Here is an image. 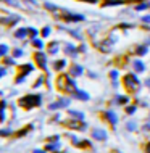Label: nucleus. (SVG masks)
I'll use <instances>...</instances> for the list:
<instances>
[{"mask_svg":"<svg viewBox=\"0 0 150 153\" xmlns=\"http://www.w3.org/2000/svg\"><path fill=\"white\" fill-rule=\"evenodd\" d=\"M132 65H134V68H136V71H137V73H142L144 69H145V66H144V63H142L140 60H136Z\"/></svg>","mask_w":150,"mask_h":153,"instance_id":"5","label":"nucleus"},{"mask_svg":"<svg viewBox=\"0 0 150 153\" xmlns=\"http://www.w3.org/2000/svg\"><path fill=\"white\" fill-rule=\"evenodd\" d=\"M110 76H111V79H116V76H118V73H116V71H111V74H110Z\"/></svg>","mask_w":150,"mask_h":153,"instance_id":"22","label":"nucleus"},{"mask_svg":"<svg viewBox=\"0 0 150 153\" xmlns=\"http://www.w3.org/2000/svg\"><path fill=\"white\" fill-rule=\"evenodd\" d=\"M124 85L128 87V90L136 92V90L139 89V81H137V77L134 74H126V76H124Z\"/></svg>","mask_w":150,"mask_h":153,"instance_id":"2","label":"nucleus"},{"mask_svg":"<svg viewBox=\"0 0 150 153\" xmlns=\"http://www.w3.org/2000/svg\"><path fill=\"white\" fill-rule=\"evenodd\" d=\"M81 74H82V68L78 65H74L71 68V76H81Z\"/></svg>","mask_w":150,"mask_h":153,"instance_id":"7","label":"nucleus"},{"mask_svg":"<svg viewBox=\"0 0 150 153\" xmlns=\"http://www.w3.org/2000/svg\"><path fill=\"white\" fill-rule=\"evenodd\" d=\"M68 126L73 127V129H86V124L81 123V121H69Z\"/></svg>","mask_w":150,"mask_h":153,"instance_id":"4","label":"nucleus"},{"mask_svg":"<svg viewBox=\"0 0 150 153\" xmlns=\"http://www.w3.org/2000/svg\"><path fill=\"white\" fill-rule=\"evenodd\" d=\"M147 85H149V87H150V79H149V81H147Z\"/></svg>","mask_w":150,"mask_h":153,"instance_id":"26","label":"nucleus"},{"mask_svg":"<svg viewBox=\"0 0 150 153\" xmlns=\"http://www.w3.org/2000/svg\"><path fill=\"white\" fill-rule=\"evenodd\" d=\"M63 66H65V61H63V60H61V61H57V63H55V69H61Z\"/></svg>","mask_w":150,"mask_h":153,"instance_id":"13","label":"nucleus"},{"mask_svg":"<svg viewBox=\"0 0 150 153\" xmlns=\"http://www.w3.org/2000/svg\"><path fill=\"white\" fill-rule=\"evenodd\" d=\"M92 137L95 140H105L107 139V132L103 129H94L92 131Z\"/></svg>","mask_w":150,"mask_h":153,"instance_id":"3","label":"nucleus"},{"mask_svg":"<svg viewBox=\"0 0 150 153\" xmlns=\"http://www.w3.org/2000/svg\"><path fill=\"white\" fill-rule=\"evenodd\" d=\"M145 150H147V153H150V143H147V147H145Z\"/></svg>","mask_w":150,"mask_h":153,"instance_id":"24","label":"nucleus"},{"mask_svg":"<svg viewBox=\"0 0 150 153\" xmlns=\"http://www.w3.org/2000/svg\"><path fill=\"white\" fill-rule=\"evenodd\" d=\"M49 34H50V29H49V27H45L44 32H42V36H49Z\"/></svg>","mask_w":150,"mask_h":153,"instance_id":"21","label":"nucleus"},{"mask_svg":"<svg viewBox=\"0 0 150 153\" xmlns=\"http://www.w3.org/2000/svg\"><path fill=\"white\" fill-rule=\"evenodd\" d=\"M149 7H150V5H147V3H140V5L136 7V10H137V11H142V10H147Z\"/></svg>","mask_w":150,"mask_h":153,"instance_id":"11","label":"nucleus"},{"mask_svg":"<svg viewBox=\"0 0 150 153\" xmlns=\"http://www.w3.org/2000/svg\"><path fill=\"white\" fill-rule=\"evenodd\" d=\"M126 111H128L129 114H131V113H134V111H136V106H128V110H126Z\"/></svg>","mask_w":150,"mask_h":153,"instance_id":"17","label":"nucleus"},{"mask_svg":"<svg viewBox=\"0 0 150 153\" xmlns=\"http://www.w3.org/2000/svg\"><path fill=\"white\" fill-rule=\"evenodd\" d=\"M34 153H45V152H42V150H36Z\"/></svg>","mask_w":150,"mask_h":153,"instance_id":"25","label":"nucleus"},{"mask_svg":"<svg viewBox=\"0 0 150 153\" xmlns=\"http://www.w3.org/2000/svg\"><path fill=\"white\" fill-rule=\"evenodd\" d=\"M16 36H18V37H24V36H26V29H19V32H16Z\"/></svg>","mask_w":150,"mask_h":153,"instance_id":"15","label":"nucleus"},{"mask_svg":"<svg viewBox=\"0 0 150 153\" xmlns=\"http://www.w3.org/2000/svg\"><path fill=\"white\" fill-rule=\"evenodd\" d=\"M69 114H71V116H74V118L78 119V121H81V119L84 118V114H82V113H79V111H69Z\"/></svg>","mask_w":150,"mask_h":153,"instance_id":"10","label":"nucleus"},{"mask_svg":"<svg viewBox=\"0 0 150 153\" xmlns=\"http://www.w3.org/2000/svg\"><path fill=\"white\" fill-rule=\"evenodd\" d=\"M36 60H37V63H39L40 68H45V56L42 55V53H37V55H36Z\"/></svg>","mask_w":150,"mask_h":153,"instance_id":"6","label":"nucleus"},{"mask_svg":"<svg viewBox=\"0 0 150 153\" xmlns=\"http://www.w3.org/2000/svg\"><path fill=\"white\" fill-rule=\"evenodd\" d=\"M144 53H147V47H139L137 48V55H144Z\"/></svg>","mask_w":150,"mask_h":153,"instance_id":"12","label":"nucleus"},{"mask_svg":"<svg viewBox=\"0 0 150 153\" xmlns=\"http://www.w3.org/2000/svg\"><path fill=\"white\" fill-rule=\"evenodd\" d=\"M142 21H144V23H150V15L144 16V18H142Z\"/></svg>","mask_w":150,"mask_h":153,"instance_id":"19","label":"nucleus"},{"mask_svg":"<svg viewBox=\"0 0 150 153\" xmlns=\"http://www.w3.org/2000/svg\"><path fill=\"white\" fill-rule=\"evenodd\" d=\"M128 129L129 131H136V123H128Z\"/></svg>","mask_w":150,"mask_h":153,"instance_id":"14","label":"nucleus"},{"mask_svg":"<svg viewBox=\"0 0 150 153\" xmlns=\"http://www.w3.org/2000/svg\"><path fill=\"white\" fill-rule=\"evenodd\" d=\"M34 45H36V47H42V42H40V40H34Z\"/></svg>","mask_w":150,"mask_h":153,"instance_id":"20","label":"nucleus"},{"mask_svg":"<svg viewBox=\"0 0 150 153\" xmlns=\"http://www.w3.org/2000/svg\"><path fill=\"white\" fill-rule=\"evenodd\" d=\"M5 2H8V3H13V5L16 7V5H18V2H16V0H5Z\"/></svg>","mask_w":150,"mask_h":153,"instance_id":"23","label":"nucleus"},{"mask_svg":"<svg viewBox=\"0 0 150 153\" xmlns=\"http://www.w3.org/2000/svg\"><path fill=\"white\" fill-rule=\"evenodd\" d=\"M3 53H7V47H5V45L0 47V55H3Z\"/></svg>","mask_w":150,"mask_h":153,"instance_id":"18","label":"nucleus"},{"mask_svg":"<svg viewBox=\"0 0 150 153\" xmlns=\"http://www.w3.org/2000/svg\"><path fill=\"white\" fill-rule=\"evenodd\" d=\"M87 2H95V0H87Z\"/></svg>","mask_w":150,"mask_h":153,"instance_id":"27","label":"nucleus"},{"mask_svg":"<svg viewBox=\"0 0 150 153\" xmlns=\"http://www.w3.org/2000/svg\"><path fill=\"white\" fill-rule=\"evenodd\" d=\"M19 105L23 108H32V106H37L40 105V97L39 95H26L19 100Z\"/></svg>","mask_w":150,"mask_h":153,"instance_id":"1","label":"nucleus"},{"mask_svg":"<svg viewBox=\"0 0 150 153\" xmlns=\"http://www.w3.org/2000/svg\"><path fill=\"white\" fill-rule=\"evenodd\" d=\"M105 116L108 118V121H110V123L115 126V124H116V116H115V113H113V111H107V113H105Z\"/></svg>","mask_w":150,"mask_h":153,"instance_id":"8","label":"nucleus"},{"mask_svg":"<svg viewBox=\"0 0 150 153\" xmlns=\"http://www.w3.org/2000/svg\"><path fill=\"white\" fill-rule=\"evenodd\" d=\"M126 102H128V98H126V97H118V103H121V105H124Z\"/></svg>","mask_w":150,"mask_h":153,"instance_id":"16","label":"nucleus"},{"mask_svg":"<svg viewBox=\"0 0 150 153\" xmlns=\"http://www.w3.org/2000/svg\"><path fill=\"white\" fill-rule=\"evenodd\" d=\"M74 94H76L78 98H82V100H89V95H87L86 92H82V90H76Z\"/></svg>","mask_w":150,"mask_h":153,"instance_id":"9","label":"nucleus"}]
</instances>
